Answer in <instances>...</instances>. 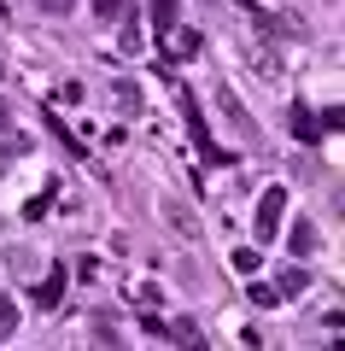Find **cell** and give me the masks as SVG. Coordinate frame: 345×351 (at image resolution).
I'll use <instances>...</instances> for the list:
<instances>
[{"instance_id": "12", "label": "cell", "mask_w": 345, "mask_h": 351, "mask_svg": "<svg viewBox=\"0 0 345 351\" xmlns=\"http://www.w3.org/2000/svg\"><path fill=\"white\" fill-rule=\"evenodd\" d=\"M235 269L252 276V269H258V246H235Z\"/></svg>"}, {"instance_id": "10", "label": "cell", "mask_w": 345, "mask_h": 351, "mask_svg": "<svg viewBox=\"0 0 345 351\" xmlns=\"http://www.w3.org/2000/svg\"><path fill=\"white\" fill-rule=\"evenodd\" d=\"M217 106H222V112H228V117H235L240 129H252V117L240 112V100H235V88H217Z\"/></svg>"}, {"instance_id": "8", "label": "cell", "mask_w": 345, "mask_h": 351, "mask_svg": "<svg viewBox=\"0 0 345 351\" xmlns=\"http://www.w3.org/2000/svg\"><path fill=\"white\" fill-rule=\"evenodd\" d=\"M293 135H298V141H316V135H322V117H316V112H293Z\"/></svg>"}, {"instance_id": "7", "label": "cell", "mask_w": 345, "mask_h": 351, "mask_svg": "<svg viewBox=\"0 0 345 351\" xmlns=\"http://www.w3.org/2000/svg\"><path fill=\"white\" fill-rule=\"evenodd\" d=\"M246 304H258V311H275V304H281V293L263 287V281H252V287H246Z\"/></svg>"}, {"instance_id": "13", "label": "cell", "mask_w": 345, "mask_h": 351, "mask_svg": "<svg viewBox=\"0 0 345 351\" xmlns=\"http://www.w3.org/2000/svg\"><path fill=\"white\" fill-rule=\"evenodd\" d=\"M47 199H53V193H36V199L24 205V217H29V223H41V217H47Z\"/></svg>"}, {"instance_id": "2", "label": "cell", "mask_w": 345, "mask_h": 351, "mask_svg": "<svg viewBox=\"0 0 345 351\" xmlns=\"http://www.w3.org/2000/svg\"><path fill=\"white\" fill-rule=\"evenodd\" d=\"M287 246H293V258H310V252H316V223H305V217H298V223L287 228Z\"/></svg>"}, {"instance_id": "5", "label": "cell", "mask_w": 345, "mask_h": 351, "mask_svg": "<svg viewBox=\"0 0 345 351\" xmlns=\"http://www.w3.org/2000/svg\"><path fill=\"white\" fill-rule=\"evenodd\" d=\"M59 299H64V269H53V276L36 287V304H41V311H53Z\"/></svg>"}, {"instance_id": "3", "label": "cell", "mask_w": 345, "mask_h": 351, "mask_svg": "<svg viewBox=\"0 0 345 351\" xmlns=\"http://www.w3.org/2000/svg\"><path fill=\"white\" fill-rule=\"evenodd\" d=\"M164 36H170V53H176V59H193V53L205 47V36H199V29H176V24H170Z\"/></svg>"}, {"instance_id": "14", "label": "cell", "mask_w": 345, "mask_h": 351, "mask_svg": "<svg viewBox=\"0 0 345 351\" xmlns=\"http://www.w3.org/2000/svg\"><path fill=\"white\" fill-rule=\"evenodd\" d=\"M94 12L111 24V18H123V0H94Z\"/></svg>"}, {"instance_id": "4", "label": "cell", "mask_w": 345, "mask_h": 351, "mask_svg": "<svg viewBox=\"0 0 345 351\" xmlns=\"http://www.w3.org/2000/svg\"><path fill=\"white\" fill-rule=\"evenodd\" d=\"M111 100H117V112H123V117H135L141 112V88L129 82V76H117V82H111Z\"/></svg>"}, {"instance_id": "9", "label": "cell", "mask_w": 345, "mask_h": 351, "mask_svg": "<svg viewBox=\"0 0 345 351\" xmlns=\"http://www.w3.org/2000/svg\"><path fill=\"white\" fill-rule=\"evenodd\" d=\"M12 334H18V299L0 293V339H12Z\"/></svg>"}, {"instance_id": "6", "label": "cell", "mask_w": 345, "mask_h": 351, "mask_svg": "<svg viewBox=\"0 0 345 351\" xmlns=\"http://www.w3.org/2000/svg\"><path fill=\"white\" fill-rule=\"evenodd\" d=\"M305 287H310V269H305V263H293V269L281 276V287H275V293H281V299H298Z\"/></svg>"}, {"instance_id": "11", "label": "cell", "mask_w": 345, "mask_h": 351, "mask_svg": "<svg viewBox=\"0 0 345 351\" xmlns=\"http://www.w3.org/2000/svg\"><path fill=\"white\" fill-rule=\"evenodd\" d=\"M176 12H182L176 0H152V24H158V36H164V29H170V24H176Z\"/></svg>"}, {"instance_id": "1", "label": "cell", "mask_w": 345, "mask_h": 351, "mask_svg": "<svg viewBox=\"0 0 345 351\" xmlns=\"http://www.w3.org/2000/svg\"><path fill=\"white\" fill-rule=\"evenodd\" d=\"M281 211H287V188H281V182H270V188L258 193V211H252V234H258V240H275Z\"/></svg>"}, {"instance_id": "15", "label": "cell", "mask_w": 345, "mask_h": 351, "mask_svg": "<svg viewBox=\"0 0 345 351\" xmlns=\"http://www.w3.org/2000/svg\"><path fill=\"white\" fill-rule=\"evenodd\" d=\"M6 123H12V106H6V100H0V129H6Z\"/></svg>"}]
</instances>
